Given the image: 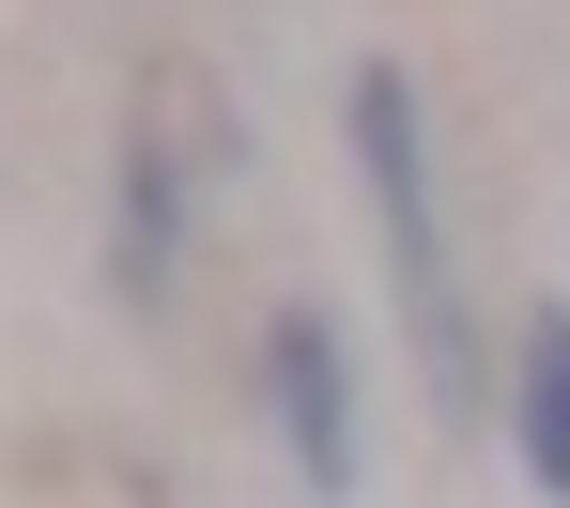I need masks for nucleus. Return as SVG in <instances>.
<instances>
[{"mask_svg":"<svg viewBox=\"0 0 570 508\" xmlns=\"http://www.w3.org/2000/svg\"><path fill=\"white\" fill-rule=\"evenodd\" d=\"M509 431H524V478L570 494V308H540V339H524V401H509Z\"/></svg>","mask_w":570,"mask_h":508,"instance_id":"nucleus-3","label":"nucleus"},{"mask_svg":"<svg viewBox=\"0 0 570 508\" xmlns=\"http://www.w3.org/2000/svg\"><path fill=\"white\" fill-rule=\"evenodd\" d=\"M278 431H293V462L324 478V494H355V401H340V339L308 323V308H278Z\"/></svg>","mask_w":570,"mask_h":508,"instance_id":"nucleus-2","label":"nucleus"},{"mask_svg":"<svg viewBox=\"0 0 570 508\" xmlns=\"http://www.w3.org/2000/svg\"><path fill=\"white\" fill-rule=\"evenodd\" d=\"M355 155H371V201H385V262H401V308H416V339L448 355L463 323H448V247H432V155H416V93H401V62L355 78Z\"/></svg>","mask_w":570,"mask_h":508,"instance_id":"nucleus-1","label":"nucleus"}]
</instances>
